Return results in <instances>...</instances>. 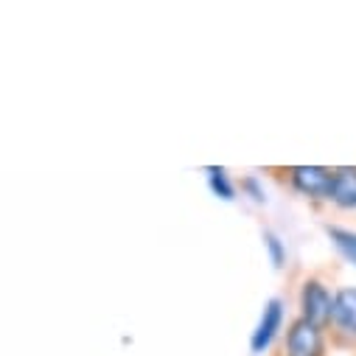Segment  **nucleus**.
Returning <instances> with one entry per match:
<instances>
[{
  "instance_id": "nucleus-1",
  "label": "nucleus",
  "mask_w": 356,
  "mask_h": 356,
  "mask_svg": "<svg viewBox=\"0 0 356 356\" xmlns=\"http://www.w3.org/2000/svg\"><path fill=\"white\" fill-rule=\"evenodd\" d=\"M300 309H303V320L314 323V325H325L334 317V298L328 295V289L320 281H306L303 292H300Z\"/></svg>"
},
{
  "instance_id": "nucleus-2",
  "label": "nucleus",
  "mask_w": 356,
  "mask_h": 356,
  "mask_svg": "<svg viewBox=\"0 0 356 356\" xmlns=\"http://www.w3.org/2000/svg\"><path fill=\"white\" fill-rule=\"evenodd\" d=\"M325 345H323V334L320 325L309 323V320H295L286 337V356H323Z\"/></svg>"
},
{
  "instance_id": "nucleus-3",
  "label": "nucleus",
  "mask_w": 356,
  "mask_h": 356,
  "mask_svg": "<svg viewBox=\"0 0 356 356\" xmlns=\"http://www.w3.org/2000/svg\"><path fill=\"white\" fill-rule=\"evenodd\" d=\"M292 186L314 200L331 197V186H334V171L323 168V165H298L292 168Z\"/></svg>"
},
{
  "instance_id": "nucleus-4",
  "label": "nucleus",
  "mask_w": 356,
  "mask_h": 356,
  "mask_svg": "<svg viewBox=\"0 0 356 356\" xmlns=\"http://www.w3.org/2000/svg\"><path fill=\"white\" fill-rule=\"evenodd\" d=\"M281 320H284V303L275 298V300L266 303V309H264V314H261V323H258V328H255V334H252V339H250L252 353H261L266 345L273 342L275 331L281 328Z\"/></svg>"
},
{
  "instance_id": "nucleus-5",
  "label": "nucleus",
  "mask_w": 356,
  "mask_h": 356,
  "mask_svg": "<svg viewBox=\"0 0 356 356\" xmlns=\"http://www.w3.org/2000/svg\"><path fill=\"white\" fill-rule=\"evenodd\" d=\"M331 323L339 331L356 337V289L353 286H345V289H339L334 295V317H331Z\"/></svg>"
},
{
  "instance_id": "nucleus-6",
  "label": "nucleus",
  "mask_w": 356,
  "mask_h": 356,
  "mask_svg": "<svg viewBox=\"0 0 356 356\" xmlns=\"http://www.w3.org/2000/svg\"><path fill=\"white\" fill-rule=\"evenodd\" d=\"M328 200L339 208H356V168L342 165L334 171V186Z\"/></svg>"
},
{
  "instance_id": "nucleus-7",
  "label": "nucleus",
  "mask_w": 356,
  "mask_h": 356,
  "mask_svg": "<svg viewBox=\"0 0 356 356\" xmlns=\"http://www.w3.org/2000/svg\"><path fill=\"white\" fill-rule=\"evenodd\" d=\"M328 236L337 241V247L356 261V233H348V230H339V227H328Z\"/></svg>"
},
{
  "instance_id": "nucleus-8",
  "label": "nucleus",
  "mask_w": 356,
  "mask_h": 356,
  "mask_svg": "<svg viewBox=\"0 0 356 356\" xmlns=\"http://www.w3.org/2000/svg\"><path fill=\"white\" fill-rule=\"evenodd\" d=\"M208 171H211V188H213V194H219L222 200H233V186L227 183L225 168H208Z\"/></svg>"
},
{
  "instance_id": "nucleus-9",
  "label": "nucleus",
  "mask_w": 356,
  "mask_h": 356,
  "mask_svg": "<svg viewBox=\"0 0 356 356\" xmlns=\"http://www.w3.org/2000/svg\"><path fill=\"white\" fill-rule=\"evenodd\" d=\"M266 247H270V255H273V264L275 266H284V247H281V238L275 233H266Z\"/></svg>"
}]
</instances>
